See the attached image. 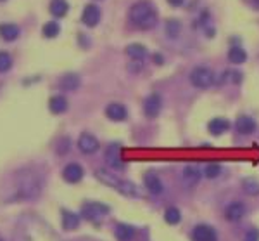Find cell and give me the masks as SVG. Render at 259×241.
I'll return each instance as SVG.
<instances>
[{"mask_svg":"<svg viewBox=\"0 0 259 241\" xmlns=\"http://www.w3.org/2000/svg\"><path fill=\"white\" fill-rule=\"evenodd\" d=\"M48 109H50L54 115H61L67 109V101L63 96H54V97L48 101Z\"/></svg>","mask_w":259,"mask_h":241,"instance_id":"cell-19","label":"cell"},{"mask_svg":"<svg viewBox=\"0 0 259 241\" xmlns=\"http://www.w3.org/2000/svg\"><path fill=\"white\" fill-rule=\"evenodd\" d=\"M114 234L118 241H131L135 236V229L131 226H126V224H119V226H116Z\"/></svg>","mask_w":259,"mask_h":241,"instance_id":"cell-21","label":"cell"},{"mask_svg":"<svg viewBox=\"0 0 259 241\" xmlns=\"http://www.w3.org/2000/svg\"><path fill=\"white\" fill-rule=\"evenodd\" d=\"M126 54H128L131 59L142 61L147 56V49H145V46H142V44H130V46L126 47Z\"/></svg>","mask_w":259,"mask_h":241,"instance_id":"cell-23","label":"cell"},{"mask_svg":"<svg viewBox=\"0 0 259 241\" xmlns=\"http://www.w3.org/2000/svg\"><path fill=\"white\" fill-rule=\"evenodd\" d=\"M190 83L197 89H209V87L215 83V75L209 68H204V66H199V68L192 70L190 73Z\"/></svg>","mask_w":259,"mask_h":241,"instance_id":"cell-4","label":"cell"},{"mask_svg":"<svg viewBox=\"0 0 259 241\" xmlns=\"http://www.w3.org/2000/svg\"><path fill=\"white\" fill-rule=\"evenodd\" d=\"M230 78H232L233 80V82H235V83H238V82H242V75H240V73H238V72H232V73H230Z\"/></svg>","mask_w":259,"mask_h":241,"instance_id":"cell-33","label":"cell"},{"mask_svg":"<svg viewBox=\"0 0 259 241\" xmlns=\"http://www.w3.org/2000/svg\"><path fill=\"white\" fill-rule=\"evenodd\" d=\"M228 59L232 61L233 64H242L247 61V52H245L240 46H233L228 52Z\"/></svg>","mask_w":259,"mask_h":241,"instance_id":"cell-25","label":"cell"},{"mask_svg":"<svg viewBox=\"0 0 259 241\" xmlns=\"http://www.w3.org/2000/svg\"><path fill=\"white\" fill-rule=\"evenodd\" d=\"M207 128H209V132L213 136H221V134H225L230 128V121L226 118H213L209 121V125H207Z\"/></svg>","mask_w":259,"mask_h":241,"instance_id":"cell-17","label":"cell"},{"mask_svg":"<svg viewBox=\"0 0 259 241\" xmlns=\"http://www.w3.org/2000/svg\"><path fill=\"white\" fill-rule=\"evenodd\" d=\"M161 106H163V101H161L159 94H151L145 97L144 101V113L147 118H155L161 113Z\"/></svg>","mask_w":259,"mask_h":241,"instance_id":"cell-7","label":"cell"},{"mask_svg":"<svg viewBox=\"0 0 259 241\" xmlns=\"http://www.w3.org/2000/svg\"><path fill=\"white\" fill-rule=\"evenodd\" d=\"M0 241H4V240H2V238H0Z\"/></svg>","mask_w":259,"mask_h":241,"instance_id":"cell-37","label":"cell"},{"mask_svg":"<svg viewBox=\"0 0 259 241\" xmlns=\"http://www.w3.org/2000/svg\"><path fill=\"white\" fill-rule=\"evenodd\" d=\"M42 181L37 173L31 170H22L18 175V184H16V196L19 200H33L40 194Z\"/></svg>","mask_w":259,"mask_h":241,"instance_id":"cell-1","label":"cell"},{"mask_svg":"<svg viewBox=\"0 0 259 241\" xmlns=\"http://www.w3.org/2000/svg\"><path fill=\"white\" fill-rule=\"evenodd\" d=\"M244 241H259V229H251L247 231Z\"/></svg>","mask_w":259,"mask_h":241,"instance_id":"cell-32","label":"cell"},{"mask_svg":"<svg viewBox=\"0 0 259 241\" xmlns=\"http://www.w3.org/2000/svg\"><path fill=\"white\" fill-rule=\"evenodd\" d=\"M164 220H166L168 224H171V226H176V224L181 220L180 210H178V208H174V207L168 208V210L164 212Z\"/></svg>","mask_w":259,"mask_h":241,"instance_id":"cell-27","label":"cell"},{"mask_svg":"<svg viewBox=\"0 0 259 241\" xmlns=\"http://www.w3.org/2000/svg\"><path fill=\"white\" fill-rule=\"evenodd\" d=\"M106 115H108V118L112 121H123L128 117V111H126L125 106L119 104V102H111V104L106 108Z\"/></svg>","mask_w":259,"mask_h":241,"instance_id":"cell-13","label":"cell"},{"mask_svg":"<svg viewBox=\"0 0 259 241\" xmlns=\"http://www.w3.org/2000/svg\"><path fill=\"white\" fill-rule=\"evenodd\" d=\"M235 127H237V130L242 134V136H249V134H252L256 130V121L252 120L251 117H238L237 121H235Z\"/></svg>","mask_w":259,"mask_h":241,"instance_id":"cell-15","label":"cell"},{"mask_svg":"<svg viewBox=\"0 0 259 241\" xmlns=\"http://www.w3.org/2000/svg\"><path fill=\"white\" fill-rule=\"evenodd\" d=\"M12 66V57L7 52H0V73L9 72Z\"/></svg>","mask_w":259,"mask_h":241,"instance_id":"cell-30","label":"cell"},{"mask_svg":"<svg viewBox=\"0 0 259 241\" xmlns=\"http://www.w3.org/2000/svg\"><path fill=\"white\" fill-rule=\"evenodd\" d=\"M82 21H83V24H86V26H90V28L97 26L100 21V9L97 7L95 4H88L83 9Z\"/></svg>","mask_w":259,"mask_h":241,"instance_id":"cell-11","label":"cell"},{"mask_svg":"<svg viewBox=\"0 0 259 241\" xmlns=\"http://www.w3.org/2000/svg\"><path fill=\"white\" fill-rule=\"evenodd\" d=\"M80 226V217L73 212L63 210V227L66 231H73Z\"/></svg>","mask_w":259,"mask_h":241,"instance_id":"cell-22","label":"cell"},{"mask_svg":"<svg viewBox=\"0 0 259 241\" xmlns=\"http://www.w3.org/2000/svg\"><path fill=\"white\" fill-rule=\"evenodd\" d=\"M0 37L7 42L16 40V38L19 37V26H16V24H12V23L0 24Z\"/></svg>","mask_w":259,"mask_h":241,"instance_id":"cell-20","label":"cell"},{"mask_svg":"<svg viewBox=\"0 0 259 241\" xmlns=\"http://www.w3.org/2000/svg\"><path fill=\"white\" fill-rule=\"evenodd\" d=\"M63 177L69 184H78V182L83 179V169L78 163H69V165L64 167L63 170Z\"/></svg>","mask_w":259,"mask_h":241,"instance_id":"cell-10","label":"cell"},{"mask_svg":"<svg viewBox=\"0 0 259 241\" xmlns=\"http://www.w3.org/2000/svg\"><path fill=\"white\" fill-rule=\"evenodd\" d=\"M244 191L247 194H258L259 193V182L254 179H245L244 181Z\"/></svg>","mask_w":259,"mask_h":241,"instance_id":"cell-31","label":"cell"},{"mask_svg":"<svg viewBox=\"0 0 259 241\" xmlns=\"http://www.w3.org/2000/svg\"><path fill=\"white\" fill-rule=\"evenodd\" d=\"M181 177H183V181L189 186H195L197 182L200 181V177H202V173H200V170L197 169V167L187 165L185 169H183V172H181Z\"/></svg>","mask_w":259,"mask_h":241,"instance_id":"cell-16","label":"cell"},{"mask_svg":"<svg viewBox=\"0 0 259 241\" xmlns=\"http://www.w3.org/2000/svg\"><path fill=\"white\" fill-rule=\"evenodd\" d=\"M42 33H43V37H47V38H56L57 35L61 33V26L56 23V21H48V23H45L43 28H42Z\"/></svg>","mask_w":259,"mask_h":241,"instance_id":"cell-26","label":"cell"},{"mask_svg":"<svg viewBox=\"0 0 259 241\" xmlns=\"http://www.w3.org/2000/svg\"><path fill=\"white\" fill-rule=\"evenodd\" d=\"M144 184H145V188L152 193V194H161V193H163V189H164L161 179L157 177V173H154V172L145 173V175H144Z\"/></svg>","mask_w":259,"mask_h":241,"instance_id":"cell-14","label":"cell"},{"mask_svg":"<svg viewBox=\"0 0 259 241\" xmlns=\"http://www.w3.org/2000/svg\"><path fill=\"white\" fill-rule=\"evenodd\" d=\"M244 215H245V205L240 203V201H233V203H230L228 207H226L225 217L230 222H237V220H240Z\"/></svg>","mask_w":259,"mask_h":241,"instance_id":"cell-12","label":"cell"},{"mask_svg":"<svg viewBox=\"0 0 259 241\" xmlns=\"http://www.w3.org/2000/svg\"><path fill=\"white\" fill-rule=\"evenodd\" d=\"M154 61L155 64H163V56L161 54H154Z\"/></svg>","mask_w":259,"mask_h":241,"instance_id":"cell-35","label":"cell"},{"mask_svg":"<svg viewBox=\"0 0 259 241\" xmlns=\"http://www.w3.org/2000/svg\"><path fill=\"white\" fill-rule=\"evenodd\" d=\"M95 177L99 179L100 182H104L106 186H111L112 189H116L119 194L128 196V198H135V196H138L137 186L131 184V182H128V181H125V179H119L118 175H114L112 172H108L106 169L97 170Z\"/></svg>","mask_w":259,"mask_h":241,"instance_id":"cell-3","label":"cell"},{"mask_svg":"<svg viewBox=\"0 0 259 241\" xmlns=\"http://www.w3.org/2000/svg\"><path fill=\"white\" fill-rule=\"evenodd\" d=\"M171 5H174V7H180L181 4H183V0H168Z\"/></svg>","mask_w":259,"mask_h":241,"instance_id":"cell-34","label":"cell"},{"mask_svg":"<svg viewBox=\"0 0 259 241\" xmlns=\"http://www.w3.org/2000/svg\"><path fill=\"white\" fill-rule=\"evenodd\" d=\"M166 33L170 35V37L176 38L178 35L181 33V23L180 21H176V19H170L166 23Z\"/></svg>","mask_w":259,"mask_h":241,"instance_id":"cell-28","label":"cell"},{"mask_svg":"<svg viewBox=\"0 0 259 241\" xmlns=\"http://www.w3.org/2000/svg\"><path fill=\"white\" fill-rule=\"evenodd\" d=\"M194 241H218V234L213 229L211 226H206V224H200L194 229L192 233Z\"/></svg>","mask_w":259,"mask_h":241,"instance_id":"cell-9","label":"cell"},{"mask_svg":"<svg viewBox=\"0 0 259 241\" xmlns=\"http://www.w3.org/2000/svg\"><path fill=\"white\" fill-rule=\"evenodd\" d=\"M80 83H82V80H80V76L76 73H67L59 80V87L63 91H76Z\"/></svg>","mask_w":259,"mask_h":241,"instance_id":"cell-18","label":"cell"},{"mask_svg":"<svg viewBox=\"0 0 259 241\" xmlns=\"http://www.w3.org/2000/svg\"><path fill=\"white\" fill-rule=\"evenodd\" d=\"M106 162L109 167H112L114 170H123L125 169V163L121 160V146L119 144H111V146L106 149Z\"/></svg>","mask_w":259,"mask_h":241,"instance_id":"cell-6","label":"cell"},{"mask_svg":"<svg viewBox=\"0 0 259 241\" xmlns=\"http://www.w3.org/2000/svg\"><path fill=\"white\" fill-rule=\"evenodd\" d=\"M78 147H80V151L85 153V155H93V153L99 149V141H97L95 136L85 132L80 136V139H78Z\"/></svg>","mask_w":259,"mask_h":241,"instance_id":"cell-8","label":"cell"},{"mask_svg":"<svg viewBox=\"0 0 259 241\" xmlns=\"http://www.w3.org/2000/svg\"><path fill=\"white\" fill-rule=\"evenodd\" d=\"M67 0H52L50 2V12L52 16H56V18H64L67 14Z\"/></svg>","mask_w":259,"mask_h":241,"instance_id":"cell-24","label":"cell"},{"mask_svg":"<svg viewBox=\"0 0 259 241\" xmlns=\"http://www.w3.org/2000/svg\"><path fill=\"white\" fill-rule=\"evenodd\" d=\"M130 19L135 26L142 30H151L157 24V11L151 2H137L130 9Z\"/></svg>","mask_w":259,"mask_h":241,"instance_id":"cell-2","label":"cell"},{"mask_svg":"<svg viewBox=\"0 0 259 241\" xmlns=\"http://www.w3.org/2000/svg\"><path fill=\"white\" fill-rule=\"evenodd\" d=\"M108 214L109 207L104 203H99V201H86V203L82 205V215L86 220H92V222H97L99 218H102L104 215Z\"/></svg>","mask_w":259,"mask_h":241,"instance_id":"cell-5","label":"cell"},{"mask_svg":"<svg viewBox=\"0 0 259 241\" xmlns=\"http://www.w3.org/2000/svg\"><path fill=\"white\" fill-rule=\"evenodd\" d=\"M256 2H258V4H259V0H256Z\"/></svg>","mask_w":259,"mask_h":241,"instance_id":"cell-36","label":"cell"},{"mask_svg":"<svg viewBox=\"0 0 259 241\" xmlns=\"http://www.w3.org/2000/svg\"><path fill=\"white\" fill-rule=\"evenodd\" d=\"M219 173H221V165H218V163H209L204 170V175L207 179H216Z\"/></svg>","mask_w":259,"mask_h":241,"instance_id":"cell-29","label":"cell"}]
</instances>
